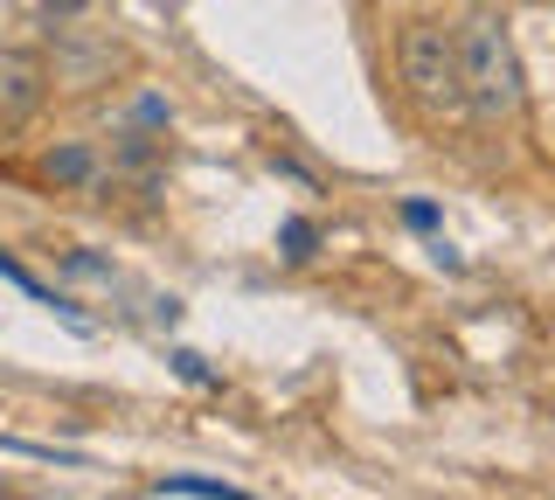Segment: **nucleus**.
Returning a JSON list of instances; mask_svg holds the SVG:
<instances>
[{
	"instance_id": "20e7f679",
	"label": "nucleus",
	"mask_w": 555,
	"mask_h": 500,
	"mask_svg": "<svg viewBox=\"0 0 555 500\" xmlns=\"http://www.w3.org/2000/svg\"><path fill=\"white\" fill-rule=\"evenodd\" d=\"M98 175H104L98 153H91V146H77V140L42 153V181H56V188H77V195H83V188H98Z\"/></svg>"
},
{
	"instance_id": "0eeeda50",
	"label": "nucleus",
	"mask_w": 555,
	"mask_h": 500,
	"mask_svg": "<svg viewBox=\"0 0 555 500\" xmlns=\"http://www.w3.org/2000/svg\"><path fill=\"white\" fill-rule=\"evenodd\" d=\"M403 222H410V230H438V209H430V202H410Z\"/></svg>"
},
{
	"instance_id": "6e6552de",
	"label": "nucleus",
	"mask_w": 555,
	"mask_h": 500,
	"mask_svg": "<svg viewBox=\"0 0 555 500\" xmlns=\"http://www.w3.org/2000/svg\"><path fill=\"white\" fill-rule=\"evenodd\" d=\"M173 369L188 375V383H208V369H202V355H173Z\"/></svg>"
},
{
	"instance_id": "f257e3e1",
	"label": "nucleus",
	"mask_w": 555,
	"mask_h": 500,
	"mask_svg": "<svg viewBox=\"0 0 555 500\" xmlns=\"http://www.w3.org/2000/svg\"><path fill=\"white\" fill-rule=\"evenodd\" d=\"M451 49H459V91H465V112L479 126H507L528 105V84H520V56H514V36L500 14H465L451 28Z\"/></svg>"
},
{
	"instance_id": "7ed1b4c3",
	"label": "nucleus",
	"mask_w": 555,
	"mask_h": 500,
	"mask_svg": "<svg viewBox=\"0 0 555 500\" xmlns=\"http://www.w3.org/2000/svg\"><path fill=\"white\" fill-rule=\"evenodd\" d=\"M49 105V70L35 49H0V132H22Z\"/></svg>"
},
{
	"instance_id": "39448f33",
	"label": "nucleus",
	"mask_w": 555,
	"mask_h": 500,
	"mask_svg": "<svg viewBox=\"0 0 555 500\" xmlns=\"http://www.w3.org/2000/svg\"><path fill=\"white\" fill-rule=\"evenodd\" d=\"M153 493H195V500H236L230 479H208V473H167L153 479Z\"/></svg>"
},
{
	"instance_id": "423d86ee",
	"label": "nucleus",
	"mask_w": 555,
	"mask_h": 500,
	"mask_svg": "<svg viewBox=\"0 0 555 500\" xmlns=\"http://www.w3.org/2000/svg\"><path fill=\"white\" fill-rule=\"evenodd\" d=\"M312 244H320V230H312L306 216H292V222H285V257H292V265H306Z\"/></svg>"
},
{
	"instance_id": "f03ea898",
	"label": "nucleus",
	"mask_w": 555,
	"mask_h": 500,
	"mask_svg": "<svg viewBox=\"0 0 555 500\" xmlns=\"http://www.w3.org/2000/svg\"><path fill=\"white\" fill-rule=\"evenodd\" d=\"M396 77H403L410 105L424 118H459L465 91H459V49H451L444 22H403V42H396Z\"/></svg>"
}]
</instances>
